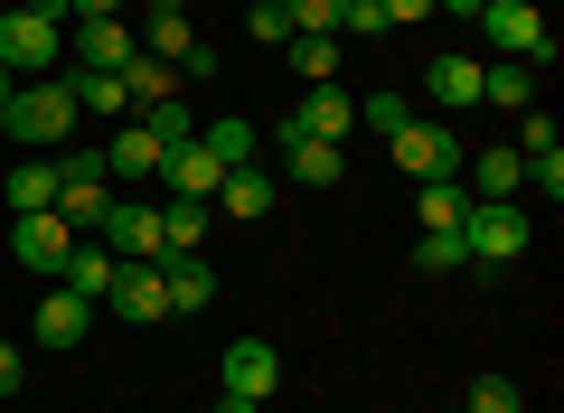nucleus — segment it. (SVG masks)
I'll list each match as a JSON object with an SVG mask.
<instances>
[{
	"mask_svg": "<svg viewBox=\"0 0 564 413\" xmlns=\"http://www.w3.org/2000/svg\"><path fill=\"white\" fill-rule=\"evenodd\" d=\"M462 244H470V263H518L527 254V207L518 197H480L462 217Z\"/></svg>",
	"mask_w": 564,
	"mask_h": 413,
	"instance_id": "423d86ee",
	"label": "nucleus"
},
{
	"mask_svg": "<svg viewBox=\"0 0 564 413\" xmlns=\"http://www.w3.org/2000/svg\"><path fill=\"white\" fill-rule=\"evenodd\" d=\"M207 217H217V207H198V197H170V207H161V254H198Z\"/></svg>",
	"mask_w": 564,
	"mask_h": 413,
	"instance_id": "393cba45",
	"label": "nucleus"
},
{
	"mask_svg": "<svg viewBox=\"0 0 564 413\" xmlns=\"http://www.w3.org/2000/svg\"><path fill=\"white\" fill-rule=\"evenodd\" d=\"M433 10H452V20H480V10H489V0H433Z\"/></svg>",
	"mask_w": 564,
	"mask_h": 413,
	"instance_id": "58836bf2",
	"label": "nucleus"
},
{
	"mask_svg": "<svg viewBox=\"0 0 564 413\" xmlns=\"http://www.w3.org/2000/svg\"><path fill=\"white\" fill-rule=\"evenodd\" d=\"M282 170L302 178V188H339L348 160H339V141H292V132H282Z\"/></svg>",
	"mask_w": 564,
	"mask_h": 413,
	"instance_id": "4be33fe9",
	"label": "nucleus"
},
{
	"mask_svg": "<svg viewBox=\"0 0 564 413\" xmlns=\"http://www.w3.org/2000/svg\"><path fill=\"white\" fill-rule=\"evenodd\" d=\"M198 141H207L217 170H254V132H245V113L236 122H198Z\"/></svg>",
	"mask_w": 564,
	"mask_h": 413,
	"instance_id": "cd10ccee",
	"label": "nucleus"
},
{
	"mask_svg": "<svg viewBox=\"0 0 564 413\" xmlns=\"http://www.w3.org/2000/svg\"><path fill=\"white\" fill-rule=\"evenodd\" d=\"M113 273H122V254H113L104 236H76V254L57 263V282H66L76 301H104V292H113Z\"/></svg>",
	"mask_w": 564,
	"mask_h": 413,
	"instance_id": "4468645a",
	"label": "nucleus"
},
{
	"mask_svg": "<svg viewBox=\"0 0 564 413\" xmlns=\"http://www.w3.org/2000/svg\"><path fill=\"white\" fill-rule=\"evenodd\" d=\"M0 394H20V348L0 338Z\"/></svg>",
	"mask_w": 564,
	"mask_h": 413,
	"instance_id": "e433bc0d",
	"label": "nucleus"
},
{
	"mask_svg": "<svg viewBox=\"0 0 564 413\" xmlns=\"http://www.w3.org/2000/svg\"><path fill=\"white\" fill-rule=\"evenodd\" d=\"M339 10H348V0H282L292 39H339Z\"/></svg>",
	"mask_w": 564,
	"mask_h": 413,
	"instance_id": "c756f323",
	"label": "nucleus"
},
{
	"mask_svg": "<svg viewBox=\"0 0 564 413\" xmlns=\"http://www.w3.org/2000/svg\"><path fill=\"white\" fill-rule=\"evenodd\" d=\"M141 122H151V141H161V151H180V141H198V113H188L180 95H170V104H151Z\"/></svg>",
	"mask_w": 564,
	"mask_h": 413,
	"instance_id": "473e14b6",
	"label": "nucleus"
},
{
	"mask_svg": "<svg viewBox=\"0 0 564 413\" xmlns=\"http://www.w3.org/2000/svg\"><path fill=\"white\" fill-rule=\"evenodd\" d=\"M245 29H254V47H282V39H292V20H282V0H254V10H245Z\"/></svg>",
	"mask_w": 564,
	"mask_h": 413,
	"instance_id": "f704fd0d",
	"label": "nucleus"
},
{
	"mask_svg": "<svg viewBox=\"0 0 564 413\" xmlns=\"http://www.w3.org/2000/svg\"><path fill=\"white\" fill-rule=\"evenodd\" d=\"M273 385H282V357H273V338H236V348L217 357V394H236V404H263Z\"/></svg>",
	"mask_w": 564,
	"mask_h": 413,
	"instance_id": "0eeeda50",
	"label": "nucleus"
},
{
	"mask_svg": "<svg viewBox=\"0 0 564 413\" xmlns=\"http://www.w3.org/2000/svg\"><path fill=\"white\" fill-rule=\"evenodd\" d=\"M358 122H377V132H386V141H395V132H404V122H414V104H404V95H395V85H386V95H367V104H358Z\"/></svg>",
	"mask_w": 564,
	"mask_h": 413,
	"instance_id": "72a5a7b5",
	"label": "nucleus"
},
{
	"mask_svg": "<svg viewBox=\"0 0 564 413\" xmlns=\"http://www.w3.org/2000/svg\"><path fill=\"white\" fill-rule=\"evenodd\" d=\"M470 178H480V197H518V188H527L518 151H480V160H470Z\"/></svg>",
	"mask_w": 564,
	"mask_h": 413,
	"instance_id": "2f4dec72",
	"label": "nucleus"
},
{
	"mask_svg": "<svg viewBox=\"0 0 564 413\" xmlns=\"http://www.w3.org/2000/svg\"><path fill=\"white\" fill-rule=\"evenodd\" d=\"M104 301H113V311L132 319V329H151V319H170V292H161V263H122V273H113V292H104Z\"/></svg>",
	"mask_w": 564,
	"mask_h": 413,
	"instance_id": "ddd939ff",
	"label": "nucleus"
},
{
	"mask_svg": "<svg viewBox=\"0 0 564 413\" xmlns=\"http://www.w3.org/2000/svg\"><path fill=\"white\" fill-rule=\"evenodd\" d=\"M0 66H10V85H29V76H57L66 66V29L57 20H39V10H0Z\"/></svg>",
	"mask_w": 564,
	"mask_h": 413,
	"instance_id": "7ed1b4c3",
	"label": "nucleus"
},
{
	"mask_svg": "<svg viewBox=\"0 0 564 413\" xmlns=\"http://www.w3.org/2000/svg\"><path fill=\"white\" fill-rule=\"evenodd\" d=\"M141 57V39L122 20H76V66H95V76H122V66Z\"/></svg>",
	"mask_w": 564,
	"mask_h": 413,
	"instance_id": "2eb2a0df",
	"label": "nucleus"
},
{
	"mask_svg": "<svg viewBox=\"0 0 564 413\" xmlns=\"http://www.w3.org/2000/svg\"><path fill=\"white\" fill-rule=\"evenodd\" d=\"M76 20H122V0H76Z\"/></svg>",
	"mask_w": 564,
	"mask_h": 413,
	"instance_id": "4c0bfd02",
	"label": "nucleus"
},
{
	"mask_svg": "<svg viewBox=\"0 0 564 413\" xmlns=\"http://www.w3.org/2000/svg\"><path fill=\"white\" fill-rule=\"evenodd\" d=\"M10 254H20L29 273H47V282H57V263L76 254V226H66L57 207H39V217H20V226H10Z\"/></svg>",
	"mask_w": 564,
	"mask_h": 413,
	"instance_id": "1a4fd4ad",
	"label": "nucleus"
},
{
	"mask_svg": "<svg viewBox=\"0 0 564 413\" xmlns=\"http://www.w3.org/2000/svg\"><path fill=\"white\" fill-rule=\"evenodd\" d=\"M0 113H10V66H0Z\"/></svg>",
	"mask_w": 564,
	"mask_h": 413,
	"instance_id": "79ce46f5",
	"label": "nucleus"
},
{
	"mask_svg": "<svg viewBox=\"0 0 564 413\" xmlns=\"http://www.w3.org/2000/svg\"><path fill=\"white\" fill-rule=\"evenodd\" d=\"M95 160H104V178H161V141H151V122H113V132L95 141Z\"/></svg>",
	"mask_w": 564,
	"mask_h": 413,
	"instance_id": "9d476101",
	"label": "nucleus"
},
{
	"mask_svg": "<svg viewBox=\"0 0 564 413\" xmlns=\"http://www.w3.org/2000/svg\"><path fill=\"white\" fill-rule=\"evenodd\" d=\"M76 95H66V76H29V85H10V113H0V132L20 141V151H66L76 141Z\"/></svg>",
	"mask_w": 564,
	"mask_h": 413,
	"instance_id": "f257e3e1",
	"label": "nucleus"
},
{
	"mask_svg": "<svg viewBox=\"0 0 564 413\" xmlns=\"http://www.w3.org/2000/svg\"><path fill=\"white\" fill-rule=\"evenodd\" d=\"M273 170H226L217 178V197H207V207H217V217H236V226H254V217H273Z\"/></svg>",
	"mask_w": 564,
	"mask_h": 413,
	"instance_id": "f3484780",
	"label": "nucleus"
},
{
	"mask_svg": "<svg viewBox=\"0 0 564 413\" xmlns=\"http://www.w3.org/2000/svg\"><path fill=\"white\" fill-rule=\"evenodd\" d=\"M217 413H263V404H236V394H217Z\"/></svg>",
	"mask_w": 564,
	"mask_h": 413,
	"instance_id": "ea45409f",
	"label": "nucleus"
},
{
	"mask_svg": "<svg viewBox=\"0 0 564 413\" xmlns=\"http://www.w3.org/2000/svg\"><path fill=\"white\" fill-rule=\"evenodd\" d=\"M29 329H39V348H85V329H95V301H76L57 282V292L39 301V319H29Z\"/></svg>",
	"mask_w": 564,
	"mask_h": 413,
	"instance_id": "a211bd4d",
	"label": "nucleus"
},
{
	"mask_svg": "<svg viewBox=\"0 0 564 413\" xmlns=\"http://www.w3.org/2000/svg\"><path fill=\"white\" fill-rule=\"evenodd\" d=\"M282 66L302 85H339V39H282Z\"/></svg>",
	"mask_w": 564,
	"mask_h": 413,
	"instance_id": "a878e982",
	"label": "nucleus"
},
{
	"mask_svg": "<svg viewBox=\"0 0 564 413\" xmlns=\"http://www.w3.org/2000/svg\"><path fill=\"white\" fill-rule=\"evenodd\" d=\"M480 104H499V113H536V66H527V57L480 66Z\"/></svg>",
	"mask_w": 564,
	"mask_h": 413,
	"instance_id": "412c9836",
	"label": "nucleus"
},
{
	"mask_svg": "<svg viewBox=\"0 0 564 413\" xmlns=\"http://www.w3.org/2000/svg\"><path fill=\"white\" fill-rule=\"evenodd\" d=\"M462 413H527V394H518V376H470Z\"/></svg>",
	"mask_w": 564,
	"mask_h": 413,
	"instance_id": "7c9ffc66",
	"label": "nucleus"
},
{
	"mask_svg": "<svg viewBox=\"0 0 564 413\" xmlns=\"http://www.w3.org/2000/svg\"><path fill=\"white\" fill-rule=\"evenodd\" d=\"M480 39L499 47V57L555 66V39H545V10H536V0H489V10H480Z\"/></svg>",
	"mask_w": 564,
	"mask_h": 413,
	"instance_id": "39448f33",
	"label": "nucleus"
},
{
	"mask_svg": "<svg viewBox=\"0 0 564 413\" xmlns=\"http://www.w3.org/2000/svg\"><path fill=\"white\" fill-rule=\"evenodd\" d=\"M161 178H170V197H198V207H207L226 170L207 160V141H180V151H161Z\"/></svg>",
	"mask_w": 564,
	"mask_h": 413,
	"instance_id": "aec40b11",
	"label": "nucleus"
},
{
	"mask_svg": "<svg viewBox=\"0 0 564 413\" xmlns=\"http://www.w3.org/2000/svg\"><path fill=\"white\" fill-rule=\"evenodd\" d=\"M57 217L76 226V236H104V217H113V178H104V160L85 151V141L57 151Z\"/></svg>",
	"mask_w": 564,
	"mask_h": 413,
	"instance_id": "f03ea898",
	"label": "nucleus"
},
{
	"mask_svg": "<svg viewBox=\"0 0 564 413\" xmlns=\"http://www.w3.org/2000/svg\"><path fill=\"white\" fill-rule=\"evenodd\" d=\"M462 160H470V141L452 132V122H433V113H414L395 132V170L404 178H462Z\"/></svg>",
	"mask_w": 564,
	"mask_h": 413,
	"instance_id": "20e7f679",
	"label": "nucleus"
},
{
	"mask_svg": "<svg viewBox=\"0 0 564 413\" xmlns=\"http://www.w3.org/2000/svg\"><path fill=\"white\" fill-rule=\"evenodd\" d=\"M10 207H20V217L57 207V160H20V170H10Z\"/></svg>",
	"mask_w": 564,
	"mask_h": 413,
	"instance_id": "bb28decb",
	"label": "nucleus"
},
{
	"mask_svg": "<svg viewBox=\"0 0 564 413\" xmlns=\"http://www.w3.org/2000/svg\"><path fill=\"white\" fill-rule=\"evenodd\" d=\"M282 132H292V141H339V132H358V95H348V85H302V104H292Z\"/></svg>",
	"mask_w": 564,
	"mask_h": 413,
	"instance_id": "6e6552de",
	"label": "nucleus"
},
{
	"mask_svg": "<svg viewBox=\"0 0 564 413\" xmlns=\"http://www.w3.org/2000/svg\"><path fill=\"white\" fill-rule=\"evenodd\" d=\"M66 95H76V113H85V122H132V95H122V76L66 66Z\"/></svg>",
	"mask_w": 564,
	"mask_h": 413,
	"instance_id": "6ab92c4d",
	"label": "nucleus"
},
{
	"mask_svg": "<svg viewBox=\"0 0 564 413\" xmlns=\"http://www.w3.org/2000/svg\"><path fill=\"white\" fill-rule=\"evenodd\" d=\"M414 273H470L462 226H443V236H414Z\"/></svg>",
	"mask_w": 564,
	"mask_h": 413,
	"instance_id": "c85d7f7f",
	"label": "nucleus"
},
{
	"mask_svg": "<svg viewBox=\"0 0 564 413\" xmlns=\"http://www.w3.org/2000/svg\"><path fill=\"white\" fill-rule=\"evenodd\" d=\"M377 20L386 29H414V20H433V0H377Z\"/></svg>",
	"mask_w": 564,
	"mask_h": 413,
	"instance_id": "c9c22d12",
	"label": "nucleus"
},
{
	"mask_svg": "<svg viewBox=\"0 0 564 413\" xmlns=\"http://www.w3.org/2000/svg\"><path fill=\"white\" fill-rule=\"evenodd\" d=\"M122 95H132V113H151V104H170V95H180V66L132 57V66H122Z\"/></svg>",
	"mask_w": 564,
	"mask_h": 413,
	"instance_id": "b1692460",
	"label": "nucleus"
},
{
	"mask_svg": "<svg viewBox=\"0 0 564 413\" xmlns=\"http://www.w3.org/2000/svg\"><path fill=\"white\" fill-rule=\"evenodd\" d=\"M104 244H113L122 263H161V207H122V197H113V217H104Z\"/></svg>",
	"mask_w": 564,
	"mask_h": 413,
	"instance_id": "dca6fc26",
	"label": "nucleus"
},
{
	"mask_svg": "<svg viewBox=\"0 0 564 413\" xmlns=\"http://www.w3.org/2000/svg\"><path fill=\"white\" fill-rule=\"evenodd\" d=\"M141 10H188V0H141Z\"/></svg>",
	"mask_w": 564,
	"mask_h": 413,
	"instance_id": "a19ab883",
	"label": "nucleus"
},
{
	"mask_svg": "<svg viewBox=\"0 0 564 413\" xmlns=\"http://www.w3.org/2000/svg\"><path fill=\"white\" fill-rule=\"evenodd\" d=\"M414 217H423V236H443V226H462V217H470V188H462V178H423Z\"/></svg>",
	"mask_w": 564,
	"mask_h": 413,
	"instance_id": "5701e85b",
	"label": "nucleus"
},
{
	"mask_svg": "<svg viewBox=\"0 0 564 413\" xmlns=\"http://www.w3.org/2000/svg\"><path fill=\"white\" fill-rule=\"evenodd\" d=\"M423 104H433V113H470V104H480V57H433L423 66Z\"/></svg>",
	"mask_w": 564,
	"mask_h": 413,
	"instance_id": "f8f14e48",
	"label": "nucleus"
},
{
	"mask_svg": "<svg viewBox=\"0 0 564 413\" xmlns=\"http://www.w3.org/2000/svg\"><path fill=\"white\" fill-rule=\"evenodd\" d=\"M0 10H20V0H0Z\"/></svg>",
	"mask_w": 564,
	"mask_h": 413,
	"instance_id": "37998d69",
	"label": "nucleus"
},
{
	"mask_svg": "<svg viewBox=\"0 0 564 413\" xmlns=\"http://www.w3.org/2000/svg\"><path fill=\"white\" fill-rule=\"evenodd\" d=\"M161 292H170V319H188V311H207L226 282H217V263H207V254H161Z\"/></svg>",
	"mask_w": 564,
	"mask_h": 413,
	"instance_id": "9b49d317",
	"label": "nucleus"
}]
</instances>
